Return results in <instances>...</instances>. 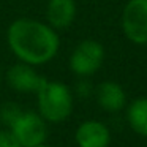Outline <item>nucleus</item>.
Instances as JSON below:
<instances>
[{
  "label": "nucleus",
  "instance_id": "39448f33",
  "mask_svg": "<svg viewBox=\"0 0 147 147\" xmlns=\"http://www.w3.org/2000/svg\"><path fill=\"white\" fill-rule=\"evenodd\" d=\"M122 29L130 41L147 43V0H130L122 13Z\"/></svg>",
  "mask_w": 147,
  "mask_h": 147
},
{
  "label": "nucleus",
  "instance_id": "f8f14e48",
  "mask_svg": "<svg viewBox=\"0 0 147 147\" xmlns=\"http://www.w3.org/2000/svg\"><path fill=\"white\" fill-rule=\"evenodd\" d=\"M0 147H22L11 130H0Z\"/></svg>",
  "mask_w": 147,
  "mask_h": 147
},
{
  "label": "nucleus",
  "instance_id": "1a4fd4ad",
  "mask_svg": "<svg viewBox=\"0 0 147 147\" xmlns=\"http://www.w3.org/2000/svg\"><path fill=\"white\" fill-rule=\"evenodd\" d=\"M125 100H127L125 92L117 82L106 81V82L100 84L98 89H96V101L105 111H120L125 106Z\"/></svg>",
  "mask_w": 147,
  "mask_h": 147
},
{
  "label": "nucleus",
  "instance_id": "ddd939ff",
  "mask_svg": "<svg viewBox=\"0 0 147 147\" xmlns=\"http://www.w3.org/2000/svg\"><path fill=\"white\" fill-rule=\"evenodd\" d=\"M36 147H51V146H48V144L43 142V144H40V146H36Z\"/></svg>",
  "mask_w": 147,
  "mask_h": 147
},
{
  "label": "nucleus",
  "instance_id": "4468645a",
  "mask_svg": "<svg viewBox=\"0 0 147 147\" xmlns=\"http://www.w3.org/2000/svg\"><path fill=\"white\" fill-rule=\"evenodd\" d=\"M0 81H2V68H0Z\"/></svg>",
  "mask_w": 147,
  "mask_h": 147
},
{
  "label": "nucleus",
  "instance_id": "6e6552de",
  "mask_svg": "<svg viewBox=\"0 0 147 147\" xmlns=\"http://www.w3.org/2000/svg\"><path fill=\"white\" fill-rule=\"evenodd\" d=\"M76 13L74 0H49L46 7V19L54 30L68 29L76 19Z\"/></svg>",
  "mask_w": 147,
  "mask_h": 147
},
{
  "label": "nucleus",
  "instance_id": "9b49d317",
  "mask_svg": "<svg viewBox=\"0 0 147 147\" xmlns=\"http://www.w3.org/2000/svg\"><path fill=\"white\" fill-rule=\"evenodd\" d=\"M21 112H22V109L19 108V105H16V103H5L0 108V122L10 127Z\"/></svg>",
  "mask_w": 147,
  "mask_h": 147
},
{
  "label": "nucleus",
  "instance_id": "20e7f679",
  "mask_svg": "<svg viewBox=\"0 0 147 147\" xmlns=\"http://www.w3.org/2000/svg\"><path fill=\"white\" fill-rule=\"evenodd\" d=\"M10 130L22 147H36L48 138L46 120L33 111H22L10 125Z\"/></svg>",
  "mask_w": 147,
  "mask_h": 147
},
{
  "label": "nucleus",
  "instance_id": "423d86ee",
  "mask_svg": "<svg viewBox=\"0 0 147 147\" xmlns=\"http://www.w3.org/2000/svg\"><path fill=\"white\" fill-rule=\"evenodd\" d=\"M45 78L29 63H14L7 71V82L13 90L21 93H36L43 86Z\"/></svg>",
  "mask_w": 147,
  "mask_h": 147
},
{
  "label": "nucleus",
  "instance_id": "f257e3e1",
  "mask_svg": "<svg viewBox=\"0 0 147 147\" xmlns=\"http://www.w3.org/2000/svg\"><path fill=\"white\" fill-rule=\"evenodd\" d=\"M7 41L14 57L32 67L51 62L60 48L57 30L49 24L32 18H19L13 21L7 30Z\"/></svg>",
  "mask_w": 147,
  "mask_h": 147
},
{
  "label": "nucleus",
  "instance_id": "f03ea898",
  "mask_svg": "<svg viewBox=\"0 0 147 147\" xmlns=\"http://www.w3.org/2000/svg\"><path fill=\"white\" fill-rule=\"evenodd\" d=\"M38 114L46 122H63L73 111V95L68 86L60 81H48L36 92Z\"/></svg>",
  "mask_w": 147,
  "mask_h": 147
},
{
  "label": "nucleus",
  "instance_id": "7ed1b4c3",
  "mask_svg": "<svg viewBox=\"0 0 147 147\" xmlns=\"http://www.w3.org/2000/svg\"><path fill=\"white\" fill-rule=\"evenodd\" d=\"M105 48L96 40H82L70 55V68L78 76H90L101 68Z\"/></svg>",
  "mask_w": 147,
  "mask_h": 147
},
{
  "label": "nucleus",
  "instance_id": "9d476101",
  "mask_svg": "<svg viewBox=\"0 0 147 147\" xmlns=\"http://www.w3.org/2000/svg\"><path fill=\"white\" fill-rule=\"evenodd\" d=\"M128 122L141 136H147V98L134 100L128 108Z\"/></svg>",
  "mask_w": 147,
  "mask_h": 147
},
{
  "label": "nucleus",
  "instance_id": "0eeeda50",
  "mask_svg": "<svg viewBox=\"0 0 147 147\" xmlns=\"http://www.w3.org/2000/svg\"><path fill=\"white\" fill-rule=\"evenodd\" d=\"M74 139L79 147H108L111 134L105 123L98 120H86L78 127Z\"/></svg>",
  "mask_w": 147,
  "mask_h": 147
}]
</instances>
